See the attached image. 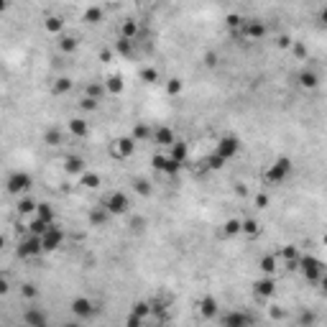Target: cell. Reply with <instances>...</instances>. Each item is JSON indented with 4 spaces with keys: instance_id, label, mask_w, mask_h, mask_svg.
Here are the masks:
<instances>
[{
    "instance_id": "1",
    "label": "cell",
    "mask_w": 327,
    "mask_h": 327,
    "mask_svg": "<svg viewBox=\"0 0 327 327\" xmlns=\"http://www.w3.org/2000/svg\"><path fill=\"white\" fill-rule=\"evenodd\" d=\"M289 174H292V161L289 158H279L263 172V184H281V182H286Z\"/></svg>"
},
{
    "instance_id": "2",
    "label": "cell",
    "mask_w": 327,
    "mask_h": 327,
    "mask_svg": "<svg viewBox=\"0 0 327 327\" xmlns=\"http://www.w3.org/2000/svg\"><path fill=\"white\" fill-rule=\"evenodd\" d=\"M299 271L309 284H319V279L324 274V263L319 258H314V256H302L299 258Z\"/></svg>"
},
{
    "instance_id": "3",
    "label": "cell",
    "mask_w": 327,
    "mask_h": 327,
    "mask_svg": "<svg viewBox=\"0 0 327 327\" xmlns=\"http://www.w3.org/2000/svg\"><path fill=\"white\" fill-rule=\"evenodd\" d=\"M41 253H46V251H44V243H41V235H36V233H28L18 243V256L21 258H36Z\"/></svg>"
},
{
    "instance_id": "4",
    "label": "cell",
    "mask_w": 327,
    "mask_h": 327,
    "mask_svg": "<svg viewBox=\"0 0 327 327\" xmlns=\"http://www.w3.org/2000/svg\"><path fill=\"white\" fill-rule=\"evenodd\" d=\"M102 204L113 212V217L115 215H126L128 210H131V199L123 194V192H113V194H107L105 199H102Z\"/></svg>"
},
{
    "instance_id": "5",
    "label": "cell",
    "mask_w": 327,
    "mask_h": 327,
    "mask_svg": "<svg viewBox=\"0 0 327 327\" xmlns=\"http://www.w3.org/2000/svg\"><path fill=\"white\" fill-rule=\"evenodd\" d=\"M8 192L11 194H16V197H21L23 192H28L31 189V184H33V179H31V174H26V172H13L11 177H8Z\"/></svg>"
},
{
    "instance_id": "6",
    "label": "cell",
    "mask_w": 327,
    "mask_h": 327,
    "mask_svg": "<svg viewBox=\"0 0 327 327\" xmlns=\"http://www.w3.org/2000/svg\"><path fill=\"white\" fill-rule=\"evenodd\" d=\"M133 151H136V138H133V136L118 138V141L110 143V153H113L115 158H131Z\"/></svg>"
},
{
    "instance_id": "7",
    "label": "cell",
    "mask_w": 327,
    "mask_h": 327,
    "mask_svg": "<svg viewBox=\"0 0 327 327\" xmlns=\"http://www.w3.org/2000/svg\"><path fill=\"white\" fill-rule=\"evenodd\" d=\"M41 243H44V251H57L64 243V230L59 225H49L46 233H41Z\"/></svg>"
},
{
    "instance_id": "8",
    "label": "cell",
    "mask_w": 327,
    "mask_h": 327,
    "mask_svg": "<svg viewBox=\"0 0 327 327\" xmlns=\"http://www.w3.org/2000/svg\"><path fill=\"white\" fill-rule=\"evenodd\" d=\"M274 292H276V281H274V276H268V274H263V276L253 284V294H256L258 302H266Z\"/></svg>"
},
{
    "instance_id": "9",
    "label": "cell",
    "mask_w": 327,
    "mask_h": 327,
    "mask_svg": "<svg viewBox=\"0 0 327 327\" xmlns=\"http://www.w3.org/2000/svg\"><path fill=\"white\" fill-rule=\"evenodd\" d=\"M153 167L158 172H164V174H177L182 169V164L172 153H158V156H153Z\"/></svg>"
},
{
    "instance_id": "10",
    "label": "cell",
    "mask_w": 327,
    "mask_h": 327,
    "mask_svg": "<svg viewBox=\"0 0 327 327\" xmlns=\"http://www.w3.org/2000/svg\"><path fill=\"white\" fill-rule=\"evenodd\" d=\"M238 148H240V143H238V138L235 136H225V138H220V143H217V153L225 158V161H230L235 153H238Z\"/></svg>"
},
{
    "instance_id": "11",
    "label": "cell",
    "mask_w": 327,
    "mask_h": 327,
    "mask_svg": "<svg viewBox=\"0 0 327 327\" xmlns=\"http://www.w3.org/2000/svg\"><path fill=\"white\" fill-rule=\"evenodd\" d=\"M151 141L156 146H172L177 141V136H174V131L169 126H158V128H153V138Z\"/></svg>"
},
{
    "instance_id": "12",
    "label": "cell",
    "mask_w": 327,
    "mask_h": 327,
    "mask_svg": "<svg viewBox=\"0 0 327 327\" xmlns=\"http://www.w3.org/2000/svg\"><path fill=\"white\" fill-rule=\"evenodd\" d=\"M240 31H243V36H245V38H251V41H256V38H263V36H266V26H263V23H256V21H245Z\"/></svg>"
},
{
    "instance_id": "13",
    "label": "cell",
    "mask_w": 327,
    "mask_h": 327,
    "mask_svg": "<svg viewBox=\"0 0 327 327\" xmlns=\"http://www.w3.org/2000/svg\"><path fill=\"white\" fill-rule=\"evenodd\" d=\"M72 312H74L77 317L85 319V317H90V314L95 312V307H92V302H90L87 297H77V299L72 302Z\"/></svg>"
},
{
    "instance_id": "14",
    "label": "cell",
    "mask_w": 327,
    "mask_h": 327,
    "mask_svg": "<svg viewBox=\"0 0 327 327\" xmlns=\"http://www.w3.org/2000/svg\"><path fill=\"white\" fill-rule=\"evenodd\" d=\"M251 322H256L251 314H245V312H228V314H223V324H228V327H235V324H251Z\"/></svg>"
},
{
    "instance_id": "15",
    "label": "cell",
    "mask_w": 327,
    "mask_h": 327,
    "mask_svg": "<svg viewBox=\"0 0 327 327\" xmlns=\"http://www.w3.org/2000/svg\"><path fill=\"white\" fill-rule=\"evenodd\" d=\"M317 85H319L317 72H312V69H302V72H299V87H302V90H314Z\"/></svg>"
},
{
    "instance_id": "16",
    "label": "cell",
    "mask_w": 327,
    "mask_h": 327,
    "mask_svg": "<svg viewBox=\"0 0 327 327\" xmlns=\"http://www.w3.org/2000/svg\"><path fill=\"white\" fill-rule=\"evenodd\" d=\"M110 217H113V212H110V210L105 207L102 202H100L97 207H95V210L90 212V223H92V225H105V223H107Z\"/></svg>"
},
{
    "instance_id": "17",
    "label": "cell",
    "mask_w": 327,
    "mask_h": 327,
    "mask_svg": "<svg viewBox=\"0 0 327 327\" xmlns=\"http://www.w3.org/2000/svg\"><path fill=\"white\" fill-rule=\"evenodd\" d=\"M199 314H202L204 319H212V317L217 314V302H215L212 297H204V299H199Z\"/></svg>"
},
{
    "instance_id": "18",
    "label": "cell",
    "mask_w": 327,
    "mask_h": 327,
    "mask_svg": "<svg viewBox=\"0 0 327 327\" xmlns=\"http://www.w3.org/2000/svg\"><path fill=\"white\" fill-rule=\"evenodd\" d=\"M49 319H46V314L41 312V309H28L26 314H23V324H33V327H41V324H46Z\"/></svg>"
},
{
    "instance_id": "19",
    "label": "cell",
    "mask_w": 327,
    "mask_h": 327,
    "mask_svg": "<svg viewBox=\"0 0 327 327\" xmlns=\"http://www.w3.org/2000/svg\"><path fill=\"white\" fill-rule=\"evenodd\" d=\"M79 184L82 187H87V189H97L100 184H102V179H100V174L97 172H82V177H79Z\"/></svg>"
},
{
    "instance_id": "20",
    "label": "cell",
    "mask_w": 327,
    "mask_h": 327,
    "mask_svg": "<svg viewBox=\"0 0 327 327\" xmlns=\"http://www.w3.org/2000/svg\"><path fill=\"white\" fill-rule=\"evenodd\" d=\"M44 28H46V33H51V36H62V33H64V21H62L59 16H49V18L44 21Z\"/></svg>"
},
{
    "instance_id": "21",
    "label": "cell",
    "mask_w": 327,
    "mask_h": 327,
    "mask_svg": "<svg viewBox=\"0 0 327 327\" xmlns=\"http://www.w3.org/2000/svg\"><path fill=\"white\" fill-rule=\"evenodd\" d=\"M64 169H67V174H72V177H82V172H85V161L77 158V156H69L67 164H64Z\"/></svg>"
},
{
    "instance_id": "22",
    "label": "cell",
    "mask_w": 327,
    "mask_h": 327,
    "mask_svg": "<svg viewBox=\"0 0 327 327\" xmlns=\"http://www.w3.org/2000/svg\"><path fill=\"white\" fill-rule=\"evenodd\" d=\"M36 217H41L44 223H49V225H54V210H51V204L49 202H41L38 207H36V212H33Z\"/></svg>"
},
{
    "instance_id": "23",
    "label": "cell",
    "mask_w": 327,
    "mask_h": 327,
    "mask_svg": "<svg viewBox=\"0 0 327 327\" xmlns=\"http://www.w3.org/2000/svg\"><path fill=\"white\" fill-rule=\"evenodd\" d=\"M102 16H105V11H102L100 6H92V8H87V11H85L82 21L90 23V26H95V23H100V21H102Z\"/></svg>"
},
{
    "instance_id": "24",
    "label": "cell",
    "mask_w": 327,
    "mask_h": 327,
    "mask_svg": "<svg viewBox=\"0 0 327 327\" xmlns=\"http://www.w3.org/2000/svg\"><path fill=\"white\" fill-rule=\"evenodd\" d=\"M243 235H248V238H256L258 233H261V223L258 220H253V217H245L243 220V230H240Z\"/></svg>"
},
{
    "instance_id": "25",
    "label": "cell",
    "mask_w": 327,
    "mask_h": 327,
    "mask_svg": "<svg viewBox=\"0 0 327 327\" xmlns=\"http://www.w3.org/2000/svg\"><path fill=\"white\" fill-rule=\"evenodd\" d=\"M62 141H64V136H62V128H49L46 133H44V143L46 146H62Z\"/></svg>"
},
{
    "instance_id": "26",
    "label": "cell",
    "mask_w": 327,
    "mask_h": 327,
    "mask_svg": "<svg viewBox=\"0 0 327 327\" xmlns=\"http://www.w3.org/2000/svg\"><path fill=\"white\" fill-rule=\"evenodd\" d=\"M69 131H72L77 138H85V136H87V123L82 120V118H72V120H69Z\"/></svg>"
},
{
    "instance_id": "27",
    "label": "cell",
    "mask_w": 327,
    "mask_h": 327,
    "mask_svg": "<svg viewBox=\"0 0 327 327\" xmlns=\"http://www.w3.org/2000/svg\"><path fill=\"white\" fill-rule=\"evenodd\" d=\"M38 207V202H33L31 197H18V212L21 215H33Z\"/></svg>"
},
{
    "instance_id": "28",
    "label": "cell",
    "mask_w": 327,
    "mask_h": 327,
    "mask_svg": "<svg viewBox=\"0 0 327 327\" xmlns=\"http://www.w3.org/2000/svg\"><path fill=\"white\" fill-rule=\"evenodd\" d=\"M105 87H107V92H110V95H115V97H118V95H123V79H120L118 74H113V77H107V79H105Z\"/></svg>"
},
{
    "instance_id": "29",
    "label": "cell",
    "mask_w": 327,
    "mask_h": 327,
    "mask_svg": "<svg viewBox=\"0 0 327 327\" xmlns=\"http://www.w3.org/2000/svg\"><path fill=\"white\" fill-rule=\"evenodd\" d=\"M120 36L133 41V38L138 36V23H136V21H123V26H120Z\"/></svg>"
},
{
    "instance_id": "30",
    "label": "cell",
    "mask_w": 327,
    "mask_h": 327,
    "mask_svg": "<svg viewBox=\"0 0 327 327\" xmlns=\"http://www.w3.org/2000/svg\"><path fill=\"white\" fill-rule=\"evenodd\" d=\"M74 49H77V38L62 33V36H59V51H62V54H72Z\"/></svg>"
},
{
    "instance_id": "31",
    "label": "cell",
    "mask_w": 327,
    "mask_h": 327,
    "mask_svg": "<svg viewBox=\"0 0 327 327\" xmlns=\"http://www.w3.org/2000/svg\"><path fill=\"white\" fill-rule=\"evenodd\" d=\"M169 148H172L169 153H172V156H174L179 164H184V161H187V143H182V141H174Z\"/></svg>"
},
{
    "instance_id": "32",
    "label": "cell",
    "mask_w": 327,
    "mask_h": 327,
    "mask_svg": "<svg viewBox=\"0 0 327 327\" xmlns=\"http://www.w3.org/2000/svg\"><path fill=\"white\" fill-rule=\"evenodd\" d=\"M115 51H118V54H123V57H131V54H133V41L120 36V38L115 41Z\"/></svg>"
},
{
    "instance_id": "33",
    "label": "cell",
    "mask_w": 327,
    "mask_h": 327,
    "mask_svg": "<svg viewBox=\"0 0 327 327\" xmlns=\"http://www.w3.org/2000/svg\"><path fill=\"white\" fill-rule=\"evenodd\" d=\"M167 92H169V97H179V95L184 92V82L177 79V77H172V79L167 82Z\"/></svg>"
},
{
    "instance_id": "34",
    "label": "cell",
    "mask_w": 327,
    "mask_h": 327,
    "mask_svg": "<svg viewBox=\"0 0 327 327\" xmlns=\"http://www.w3.org/2000/svg\"><path fill=\"white\" fill-rule=\"evenodd\" d=\"M133 138H136V143L148 141V138H153V131H151L148 126H143V123H138V126L133 128Z\"/></svg>"
},
{
    "instance_id": "35",
    "label": "cell",
    "mask_w": 327,
    "mask_h": 327,
    "mask_svg": "<svg viewBox=\"0 0 327 327\" xmlns=\"http://www.w3.org/2000/svg\"><path fill=\"white\" fill-rule=\"evenodd\" d=\"M276 256H263L261 261H258V266H261V271L263 274H268V276H274V271H276Z\"/></svg>"
},
{
    "instance_id": "36",
    "label": "cell",
    "mask_w": 327,
    "mask_h": 327,
    "mask_svg": "<svg viewBox=\"0 0 327 327\" xmlns=\"http://www.w3.org/2000/svg\"><path fill=\"white\" fill-rule=\"evenodd\" d=\"M105 92H107L105 82H92V85H87V92H85V95H92V97L102 100V95H105Z\"/></svg>"
},
{
    "instance_id": "37",
    "label": "cell",
    "mask_w": 327,
    "mask_h": 327,
    "mask_svg": "<svg viewBox=\"0 0 327 327\" xmlns=\"http://www.w3.org/2000/svg\"><path fill=\"white\" fill-rule=\"evenodd\" d=\"M72 90V79L69 77H59L57 82H54V95H64V92H69Z\"/></svg>"
},
{
    "instance_id": "38",
    "label": "cell",
    "mask_w": 327,
    "mask_h": 327,
    "mask_svg": "<svg viewBox=\"0 0 327 327\" xmlns=\"http://www.w3.org/2000/svg\"><path fill=\"white\" fill-rule=\"evenodd\" d=\"M97 97H92V95H85L79 100V110H85V113H92V110H97Z\"/></svg>"
},
{
    "instance_id": "39",
    "label": "cell",
    "mask_w": 327,
    "mask_h": 327,
    "mask_svg": "<svg viewBox=\"0 0 327 327\" xmlns=\"http://www.w3.org/2000/svg\"><path fill=\"white\" fill-rule=\"evenodd\" d=\"M46 228H49V223H44V220H41V217H36V215H33V220L28 223V233H36V235L46 233Z\"/></svg>"
},
{
    "instance_id": "40",
    "label": "cell",
    "mask_w": 327,
    "mask_h": 327,
    "mask_svg": "<svg viewBox=\"0 0 327 327\" xmlns=\"http://www.w3.org/2000/svg\"><path fill=\"white\" fill-rule=\"evenodd\" d=\"M240 230H243V220H235V217H233V220H228V223H225V228H223V233H225V235H238Z\"/></svg>"
},
{
    "instance_id": "41",
    "label": "cell",
    "mask_w": 327,
    "mask_h": 327,
    "mask_svg": "<svg viewBox=\"0 0 327 327\" xmlns=\"http://www.w3.org/2000/svg\"><path fill=\"white\" fill-rule=\"evenodd\" d=\"M141 79L148 82V85H153V82H158V72H156L153 67H143V69H141Z\"/></svg>"
},
{
    "instance_id": "42",
    "label": "cell",
    "mask_w": 327,
    "mask_h": 327,
    "mask_svg": "<svg viewBox=\"0 0 327 327\" xmlns=\"http://www.w3.org/2000/svg\"><path fill=\"white\" fill-rule=\"evenodd\" d=\"M225 23H228V28H243V23H245V18H240L238 13H230V16L225 18Z\"/></svg>"
},
{
    "instance_id": "43",
    "label": "cell",
    "mask_w": 327,
    "mask_h": 327,
    "mask_svg": "<svg viewBox=\"0 0 327 327\" xmlns=\"http://www.w3.org/2000/svg\"><path fill=\"white\" fill-rule=\"evenodd\" d=\"M21 294H23L26 299H36V297H38V289H36L33 284H23V286H21Z\"/></svg>"
},
{
    "instance_id": "44",
    "label": "cell",
    "mask_w": 327,
    "mask_h": 327,
    "mask_svg": "<svg viewBox=\"0 0 327 327\" xmlns=\"http://www.w3.org/2000/svg\"><path fill=\"white\" fill-rule=\"evenodd\" d=\"M133 312H136L138 317H148V312H151V304H148V302H136V304H133Z\"/></svg>"
},
{
    "instance_id": "45",
    "label": "cell",
    "mask_w": 327,
    "mask_h": 327,
    "mask_svg": "<svg viewBox=\"0 0 327 327\" xmlns=\"http://www.w3.org/2000/svg\"><path fill=\"white\" fill-rule=\"evenodd\" d=\"M136 192H138V194H143V197H148V194H151V184L138 179V182H136Z\"/></svg>"
},
{
    "instance_id": "46",
    "label": "cell",
    "mask_w": 327,
    "mask_h": 327,
    "mask_svg": "<svg viewBox=\"0 0 327 327\" xmlns=\"http://www.w3.org/2000/svg\"><path fill=\"white\" fill-rule=\"evenodd\" d=\"M292 51H294V57H299V59H304V57H307V46H304V44H299V41H297V44H292Z\"/></svg>"
},
{
    "instance_id": "47",
    "label": "cell",
    "mask_w": 327,
    "mask_h": 327,
    "mask_svg": "<svg viewBox=\"0 0 327 327\" xmlns=\"http://www.w3.org/2000/svg\"><path fill=\"white\" fill-rule=\"evenodd\" d=\"M266 204H268V194H256V207H266Z\"/></svg>"
},
{
    "instance_id": "48",
    "label": "cell",
    "mask_w": 327,
    "mask_h": 327,
    "mask_svg": "<svg viewBox=\"0 0 327 327\" xmlns=\"http://www.w3.org/2000/svg\"><path fill=\"white\" fill-rule=\"evenodd\" d=\"M292 44H294V41H292L289 36H281V38H279V46H281V49H289Z\"/></svg>"
},
{
    "instance_id": "49",
    "label": "cell",
    "mask_w": 327,
    "mask_h": 327,
    "mask_svg": "<svg viewBox=\"0 0 327 327\" xmlns=\"http://www.w3.org/2000/svg\"><path fill=\"white\" fill-rule=\"evenodd\" d=\"M204 64H207V67H215L217 64V57L210 51V54H204Z\"/></svg>"
},
{
    "instance_id": "50",
    "label": "cell",
    "mask_w": 327,
    "mask_h": 327,
    "mask_svg": "<svg viewBox=\"0 0 327 327\" xmlns=\"http://www.w3.org/2000/svg\"><path fill=\"white\" fill-rule=\"evenodd\" d=\"M319 292L327 297V271H324V274H322V279H319Z\"/></svg>"
},
{
    "instance_id": "51",
    "label": "cell",
    "mask_w": 327,
    "mask_h": 327,
    "mask_svg": "<svg viewBox=\"0 0 327 327\" xmlns=\"http://www.w3.org/2000/svg\"><path fill=\"white\" fill-rule=\"evenodd\" d=\"M141 322H143V317H138L136 312H133V314L128 317V324H131V327H136V324H141Z\"/></svg>"
},
{
    "instance_id": "52",
    "label": "cell",
    "mask_w": 327,
    "mask_h": 327,
    "mask_svg": "<svg viewBox=\"0 0 327 327\" xmlns=\"http://www.w3.org/2000/svg\"><path fill=\"white\" fill-rule=\"evenodd\" d=\"M0 294H8V281L0 279Z\"/></svg>"
},
{
    "instance_id": "53",
    "label": "cell",
    "mask_w": 327,
    "mask_h": 327,
    "mask_svg": "<svg viewBox=\"0 0 327 327\" xmlns=\"http://www.w3.org/2000/svg\"><path fill=\"white\" fill-rule=\"evenodd\" d=\"M319 21L327 26V8H322V13H319Z\"/></svg>"
},
{
    "instance_id": "54",
    "label": "cell",
    "mask_w": 327,
    "mask_h": 327,
    "mask_svg": "<svg viewBox=\"0 0 327 327\" xmlns=\"http://www.w3.org/2000/svg\"><path fill=\"white\" fill-rule=\"evenodd\" d=\"M322 240H324V245H327V233H324V238H322Z\"/></svg>"
}]
</instances>
